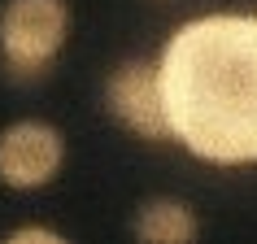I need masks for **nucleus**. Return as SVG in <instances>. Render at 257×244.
<instances>
[{"mask_svg": "<svg viewBox=\"0 0 257 244\" xmlns=\"http://www.w3.org/2000/svg\"><path fill=\"white\" fill-rule=\"evenodd\" d=\"M70 44L66 0H5L0 5V74L9 83H40Z\"/></svg>", "mask_w": 257, "mask_h": 244, "instance_id": "f03ea898", "label": "nucleus"}, {"mask_svg": "<svg viewBox=\"0 0 257 244\" xmlns=\"http://www.w3.org/2000/svg\"><path fill=\"white\" fill-rule=\"evenodd\" d=\"M9 240H61V235H57V231H48V227H35V222H31V227H18V231H9Z\"/></svg>", "mask_w": 257, "mask_h": 244, "instance_id": "423d86ee", "label": "nucleus"}, {"mask_svg": "<svg viewBox=\"0 0 257 244\" xmlns=\"http://www.w3.org/2000/svg\"><path fill=\"white\" fill-rule=\"evenodd\" d=\"M105 109L131 131V136L149 140V144H166V140H170L157 61H149V57H126V61H118V66L109 70Z\"/></svg>", "mask_w": 257, "mask_h": 244, "instance_id": "20e7f679", "label": "nucleus"}, {"mask_svg": "<svg viewBox=\"0 0 257 244\" xmlns=\"http://www.w3.org/2000/svg\"><path fill=\"white\" fill-rule=\"evenodd\" d=\"M166 122L196 162H257V14H201L157 53Z\"/></svg>", "mask_w": 257, "mask_h": 244, "instance_id": "f257e3e1", "label": "nucleus"}, {"mask_svg": "<svg viewBox=\"0 0 257 244\" xmlns=\"http://www.w3.org/2000/svg\"><path fill=\"white\" fill-rule=\"evenodd\" d=\"M66 166V136L48 118H18L0 131V183L9 192H40Z\"/></svg>", "mask_w": 257, "mask_h": 244, "instance_id": "7ed1b4c3", "label": "nucleus"}, {"mask_svg": "<svg viewBox=\"0 0 257 244\" xmlns=\"http://www.w3.org/2000/svg\"><path fill=\"white\" fill-rule=\"evenodd\" d=\"M131 235L144 240V244H192L201 235V222H196L188 201H179V196H153V201H144L136 209Z\"/></svg>", "mask_w": 257, "mask_h": 244, "instance_id": "39448f33", "label": "nucleus"}]
</instances>
